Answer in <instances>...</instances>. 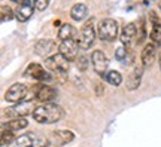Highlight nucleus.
<instances>
[{
    "mask_svg": "<svg viewBox=\"0 0 161 147\" xmlns=\"http://www.w3.org/2000/svg\"><path fill=\"white\" fill-rule=\"evenodd\" d=\"M104 79L112 86H119L121 83H122V76H121V73L116 71V70H109L108 73L104 74Z\"/></svg>",
    "mask_w": 161,
    "mask_h": 147,
    "instance_id": "obj_22",
    "label": "nucleus"
},
{
    "mask_svg": "<svg viewBox=\"0 0 161 147\" xmlns=\"http://www.w3.org/2000/svg\"><path fill=\"white\" fill-rule=\"evenodd\" d=\"M35 108L33 107V104L31 101H19L17 106H14L11 110H8L6 113L9 114V116H14V118H24V116H27V114H33L35 112Z\"/></svg>",
    "mask_w": 161,
    "mask_h": 147,
    "instance_id": "obj_13",
    "label": "nucleus"
},
{
    "mask_svg": "<svg viewBox=\"0 0 161 147\" xmlns=\"http://www.w3.org/2000/svg\"><path fill=\"white\" fill-rule=\"evenodd\" d=\"M14 132H15V131L2 126V146H6V144H9V143L14 141Z\"/></svg>",
    "mask_w": 161,
    "mask_h": 147,
    "instance_id": "obj_24",
    "label": "nucleus"
},
{
    "mask_svg": "<svg viewBox=\"0 0 161 147\" xmlns=\"http://www.w3.org/2000/svg\"><path fill=\"white\" fill-rule=\"evenodd\" d=\"M35 92H36V98H37L40 102L54 101L55 97H57V91L49 85H43L42 82L35 88Z\"/></svg>",
    "mask_w": 161,
    "mask_h": 147,
    "instance_id": "obj_11",
    "label": "nucleus"
},
{
    "mask_svg": "<svg viewBox=\"0 0 161 147\" xmlns=\"http://www.w3.org/2000/svg\"><path fill=\"white\" fill-rule=\"evenodd\" d=\"M64 108L61 106H58L55 102H42L40 106H36L35 112H33V119H35L37 123H43V125H51L55 123L58 120H61L64 118Z\"/></svg>",
    "mask_w": 161,
    "mask_h": 147,
    "instance_id": "obj_1",
    "label": "nucleus"
},
{
    "mask_svg": "<svg viewBox=\"0 0 161 147\" xmlns=\"http://www.w3.org/2000/svg\"><path fill=\"white\" fill-rule=\"evenodd\" d=\"M136 37H137V25H136L134 23L125 24V25L122 27V31H121V36H119L122 45L130 46Z\"/></svg>",
    "mask_w": 161,
    "mask_h": 147,
    "instance_id": "obj_14",
    "label": "nucleus"
},
{
    "mask_svg": "<svg viewBox=\"0 0 161 147\" xmlns=\"http://www.w3.org/2000/svg\"><path fill=\"white\" fill-rule=\"evenodd\" d=\"M54 46H55V42L52 39H42L35 45V52L39 57H46L54 49Z\"/></svg>",
    "mask_w": 161,
    "mask_h": 147,
    "instance_id": "obj_18",
    "label": "nucleus"
},
{
    "mask_svg": "<svg viewBox=\"0 0 161 147\" xmlns=\"http://www.w3.org/2000/svg\"><path fill=\"white\" fill-rule=\"evenodd\" d=\"M96 34L97 33H96V27H94V19L91 18L82 25L79 36H78V45H79L80 49L88 51L96 40Z\"/></svg>",
    "mask_w": 161,
    "mask_h": 147,
    "instance_id": "obj_2",
    "label": "nucleus"
},
{
    "mask_svg": "<svg viewBox=\"0 0 161 147\" xmlns=\"http://www.w3.org/2000/svg\"><path fill=\"white\" fill-rule=\"evenodd\" d=\"M157 48L158 46L154 42H151V43L143 46L142 55H140V62H142V66L145 68L152 67V64H154V61H155V58H157Z\"/></svg>",
    "mask_w": 161,
    "mask_h": 147,
    "instance_id": "obj_10",
    "label": "nucleus"
},
{
    "mask_svg": "<svg viewBox=\"0 0 161 147\" xmlns=\"http://www.w3.org/2000/svg\"><path fill=\"white\" fill-rule=\"evenodd\" d=\"M103 92H104L103 85H102V83H96V94L100 97V95H103Z\"/></svg>",
    "mask_w": 161,
    "mask_h": 147,
    "instance_id": "obj_29",
    "label": "nucleus"
},
{
    "mask_svg": "<svg viewBox=\"0 0 161 147\" xmlns=\"http://www.w3.org/2000/svg\"><path fill=\"white\" fill-rule=\"evenodd\" d=\"M160 9H161V3H160Z\"/></svg>",
    "mask_w": 161,
    "mask_h": 147,
    "instance_id": "obj_32",
    "label": "nucleus"
},
{
    "mask_svg": "<svg viewBox=\"0 0 161 147\" xmlns=\"http://www.w3.org/2000/svg\"><path fill=\"white\" fill-rule=\"evenodd\" d=\"M149 19L152 23V29H151V42H154L157 46H161V21L160 18L155 15V12H149Z\"/></svg>",
    "mask_w": 161,
    "mask_h": 147,
    "instance_id": "obj_15",
    "label": "nucleus"
},
{
    "mask_svg": "<svg viewBox=\"0 0 161 147\" xmlns=\"http://www.w3.org/2000/svg\"><path fill=\"white\" fill-rule=\"evenodd\" d=\"M2 126L5 128H9L12 131H19V129H24L29 126V120L25 118H14L11 120H8V123H3Z\"/></svg>",
    "mask_w": 161,
    "mask_h": 147,
    "instance_id": "obj_20",
    "label": "nucleus"
},
{
    "mask_svg": "<svg viewBox=\"0 0 161 147\" xmlns=\"http://www.w3.org/2000/svg\"><path fill=\"white\" fill-rule=\"evenodd\" d=\"M76 34V30L70 25V24H63L60 30H58V39L60 40H67L73 39V36Z\"/></svg>",
    "mask_w": 161,
    "mask_h": 147,
    "instance_id": "obj_21",
    "label": "nucleus"
},
{
    "mask_svg": "<svg viewBox=\"0 0 161 147\" xmlns=\"http://www.w3.org/2000/svg\"><path fill=\"white\" fill-rule=\"evenodd\" d=\"M37 144H39V137L33 132H27L14 138V141L9 143L8 147H36Z\"/></svg>",
    "mask_w": 161,
    "mask_h": 147,
    "instance_id": "obj_9",
    "label": "nucleus"
},
{
    "mask_svg": "<svg viewBox=\"0 0 161 147\" xmlns=\"http://www.w3.org/2000/svg\"><path fill=\"white\" fill-rule=\"evenodd\" d=\"M69 60L66 58L58 52V54H54L51 57H48L45 60V67L49 70V71H54L57 74H66L69 71Z\"/></svg>",
    "mask_w": 161,
    "mask_h": 147,
    "instance_id": "obj_4",
    "label": "nucleus"
},
{
    "mask_svg": "<svg viewBox=\"0 0 161 147\" xmlns=\"http://www.w3.org/2000/svg\"><path fill=\"white\" fill-rule=\"evenodd\" d=\"M73 140H75V134L70 129H57L54 131L51 135V141L58 147L66 146V144L72 143Z\"/></svg>",
    "mask_w": 161,
    "mask_h": 147,
    "instance_id": "obj_12",
    "label": "nucleus"
},
{
    "mask_svg": "<svg viewBox=\"0 0 161 147\" xmlns=\"http://www.w3.org/2000/svg\"><path fill=\"white\" fill-rule=\"evenodd\" d=\"M88 58L85 57V55H79V57L76 58V67H78V70L79 71H85L86 68H88Z\"/></svg>",
    "mask_w": 161,
    "mask_h": 147,
    "instance_id": "obj_27",
    "label": "nucleus"
},
{
    "mask_svg": "<svg viewBox=\"0 0 161 147\" xmlns=\"http://www.w3.org/2000/svg\"><path fill=\"white\" fill-rule=\"evenodd\" d=\"M14 17H15V11H12L9 6L3 5L2 8H0V19H2V23L11 21Z\"/></svg>",
    "mask_w": 161,
    "mask_h": 147,
    "instance_id": "obj_23",
    "label": "nucleus"
},
{
    "mask_svg": "<svg viewBox=\"0 0 161 147\" xmlns=\"http://www.w3.org/2000/svg\"><path fill=\"white\" fill-rule=\"evenodd\" d=\"M98 37L104 42H114L118 37V23L112 18H106L98 24Z\"/></svg>",
    "mask_w": 161,
    "mask_h": 147,
    "instance_id": "obj_3",
    "label": "nucleus"
},
{
    "mask_svg": "<svg viewBox=\"0 0 161 147\" xmlns=\"http://www.w3.org/2000/svg\"><path fill=\"white\" fill-rule=\"evenodd\" d=\"M25 74L30 76L31 79H35L36 82H42V83H43V82H49V80L52 79V76L48 73V70H45V68L42 67L40 64H37V62L29 64V67L25 70Z\"/></svg>",
    "mask_w": 161,
    "mask_h": 147,
    "instance_id": "obj_8",
    "label": "nucleus"
},
{
    "mask_svg": "<svg viewBox=\"0 0 161 147\" xmlns=\"http://www.w3.org/2000/svg\"><path fill=\"white\" fill-rule=\"evenodd\" d=\"M29 94V88L24 83H14L12 86H9V89L6 91L5 100L8 102H19L27 98Z\"/></svg>",
    "mask_w": 161,
    "mask_h": 147,
    "instance_id": "obj_5",
    "label": "nucleus"
},
{
    "mask_svg": "<svg viewBox=\"0 0 161 147\" xmlns=\"http://www.w3.org/2000/svg\"><path fill=\"white\" fill-rule=\"evenodd\" d=\"M36 6L35 5H30V3H21V5L17 8L15 11V18H17L19 23H25L29 21L31 15H33V9Z\"/></svg>",
    "mask_w": 161,
    "mask_h": 147,
    "instance_id": "obj_17",
    "label": "nucleus"
},
{
    "mask_svg": "<svg viewBox=\"0 0 161 147\" xmlns=\"http://www.w3.org/2000/svg\"><path fill=\"white\" fill-rule=\"evenodd\" d=\"M127 55H128V46H125V45L119 46V48L115 51V58L118 60V61H121V62H125Z\"/></svg>",
    "mask_w": 161,
    "mask_h": 147,
    "instance_id": "obj_26",
    "label": "nucleus"
},
{
    "mask_svg": "<svg viewBox=\"0 0 161 147\" xmlns=\"http://www.w3.org/2000/svg\"><path fill=\"white\" fill-rule=\"evenodd\" d=\"M49 2L51 0H36V3H35L36 9L37 11H45L46 8H48V5H49Z\"/></svg>",
    "mask_w": 161,
    "mask_h": 147,
    "instance_id": "obj_28",
    "label": "nucleus"
},
{
    "mask_svg": "<svg viewBox=\"0 0 161 147\" xmlns=\"http://www.w3.org/2000/svg\"><path fill=\"white\" fill-rule=\"evenodd\" d=\"M12 2H15L18 5H21V3H25V0H12Z\"/></svg>",
    "mask_w": 161,
    "mask_h": 147,
    "instance_id": "obj_30",
    "label": "nucleus"
},
{
    "mask_svg": "<svg viewBox=\"0 0 161 147\" xmlns=\"http://www.w3.org/2000/svg\"><path fill=\"white\" fill-rule=\"evenodd\" d=\"M145 25H146L145 19H143V18H140V21H139L137 37H136V42H137V43H142V42L145 40V37H146V30H145Z\"/></svg>",
    "mask_w": 161,
    "mask_h": 147,
    "instance_id": "obj_25",
    "label": "nucleus"
},
{
    "mask_svg": "<svg viewBox=\"0 0 161 147\" xmlns=\"http://www.w3.org/2000/svg\"><path fill=\"white\" fill-rule=\"evenodd\" d=\"M143 68H145L143 66H137V67H134V70L130 73L128 79H127V89L128 91H134L140 86L142 76H143Z\"/></svg>",
    "mask_w": 161,
    "mask_h": 147,
    "instance_id": "obj_16",
    "label": "nucleus"
},
{
    "mask_svg": "<svg viewBox=\"0 0 161 147\" xmlns=\"http://www.w3.org/2000/svg\"><path fill=\"white\" fill-rule=\"evenodd\" d=\"M86 15H88V9H86V6L84 3H76V5H73L70 8V17L75 21L85 19Z\"/></svg>",
    "mask_w": 161,
    "mask_h": 147,
    "instance_id": "obj_19",
    "label": "nucleus"
},
{
    "mask_svg": "<svg viewBox=\"0 0 161 147\" xmlns=\"http://www.w3.org/2000/svg\"><path fill=\"white\" fill-rule=\"evenodd\" d=\"M58 52L63 55L66 60L69 61H75L76 58L79 57L78 52H79V45H78V40L73 39H67V40H61L60 45H58Z\"/></svg>",
    "mask_w": 161,
    "mask_h": 147,
    "instance_id": "obj_6",
    "label": "nucleus"
},
{
    "mask_svg": "<svg viewBox=\"0 0 161 147\" xmlns=\"http://www.w3.org/2000/svg\"><path fill=\"white\" fill-rule=\"evenodd\" d=\"M91 64L94 71L100 76H104L108 73V66H109V60L106 57V54L103 51H94L91 54Z\"/></svg>",
    "mask_w": 161,
    "mask_h": 147,
    "instance_id": "obj_7",
    "label": "nucleus"
},
{
    "mask_svg": "<svg viewBox=\"0 0 161 147\" xmlns=\"http://www.w3.org/2000/svg\"><path fill=\"white\" fill-rule=\"evenodd\" d=\"M158 62H160V70H161V52H160V55H158Z\"/></svg>",
    "mask_w": 161,
    "mask_h": 147,
    "instance_id": "obj_31",
    "label": "nucleus"
}]
</instances>
